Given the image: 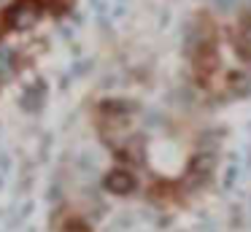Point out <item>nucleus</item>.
I'll list each match as a JSON object with an SVG mask.
<instances>
[{"instance_id": "1", "label": "nucleus", "mask_w": 251, "mask_h": 232, "mask_svg": "<svg viewBox=\"0 0 251 232\" xmlns=\"http://www.w3.org/2000/svg\"><path fill=\"white\" fill-rule=\"evenodd\" d=\"M132 186H135V178L127 170H111L108 176H105V189L114 192V194H130Z\"/></svg>"}, {"instance_id": "2", "label": "nucleus", "mask_w": 251, "mask_h": 232, "mask_svg": "<svg viewBox=\"0 0 251 232\" xmlns=\"http://www.w3.org/2000/svg\"><path fill=\"white\" fill-rule=\"evenodd\" d=\"M14 25H19V27H25V25H30V22L35 19V11L33 8H27V5H22V8H17L14 11Z\"/></svg>"}, {"instance_id": "3", "label": "nucleus", "mask_w": 251, "mask_h": 232, "mask_svg": "<svg viewBox=\"0 0 251 232\" xmlns=\"http://www.w3.org/2000/svg\"><path fill=\"white\" fill-rule=\"evenodd\" d=\"M11 59H14V54H11V52L0 49V76H6L8 70H11Z\"/></svg>"}]
</instances>
